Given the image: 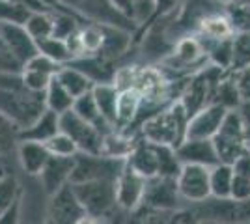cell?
Masks as SVG:
<instances>
[{
	"instance_id": "obj_4",
	"label": "cell",
	"mask_w": 250,
	"mask_h": 224,
	"mask_svg": "<svg viewBox=\"0 0 250 224\" xmlns=\"http://www.w3.org/2000/svg\"><path fill=\"white\" fill-rule=\"evenodd\" d=\"M226 71L228 69H222V67L213 64L209 67H202L198 73L190 77V82L183 88L181 99H179L183 108L187 110L188 118L194 116L202 108H206L208 105L213 103V96L217 92V86L228 75Z\"/></svg>"
},
{
	"instance_id": "obj_50",
	"label": "cell",
	"mask_w": 250,
	"mask_h": 224,
	"mask_svg": "<svg viewBox=\"0 0 250 224\" xmlns=\"http://www.w3.org/2000/svg\"><path fill=\"white\" fill-rule=\"evenodd\" d=\"M204 224H215V223H204ZM247 224H250V223H247Z\"/></svg>"
},
{
	"instance_id": "obj_39",
	"label": "cell",
	"mask_w": 250,
	"mask_h": 224,
	"mask_svg": "<svg viewBox=\"0 0 250 224\" xmlns=\"http://www.w3.org/2000/svg\"><path fill=\"white\" fill-rule=\"evenodd\" d=\"M229 196L235 200H249L250 198V180L245 174L233 170V182H231Z\"/></svg>"
},
{
	"instance_id": "obj_19",
	"label": "cell",
	"mask_w": 250,
	"mask_h": 224,
	"mask_svg": "<svg viewBox=\"0 0 250 224\" xmlns=\"http://www.w3.org/2000/svg\"><path fill=\"white\" fill-rule=\"evenodd\" d=\"M140 105H142V94L136 88L120 90L118 107H116V131H124L135 125L140 112Z\"/></svg>"
},
{
	"instance_id": "obj_12",
	"label": "cell",
	"mask_w": 250,
	"mask_h": 224,
	"mask_svg": "<svg viewBox=\"0 0 250 224\" xmlns=\"http://www.w3.org/2000/svg\"><path fill=\"white\" fill-rule=\"evenodd\" d=\"M144 187H146V178L140 176L136 170H133L127 163L122 170L120 178L116 180V196H118V205L125 211H133L142 204L144 196Z\"/></svg>"
},
{
	"instance_id": "obj_10",
	"label": "cell",
	"mask_w": 250,
	"mask_h": 224,
	"mask_svg": "<svg viewBox=\"0 0 250 224\" xmlns=\"http://www.w3.org/2000/svg\"><path fill=\"white\" fill-rule=\"evenodd\" d=\"M86 217V211L75 196L71 183L51 194L47 209V224H79Z\"/></svg>"
},
{
	"instance_id": "obj_11",
	"label": "cell",
	"mask_w": 250,
	"mask_h": 224,
	"mask_svg": "<svg viewBox=\"0 0 250 224\" xmlns=\"http://www.w3.org/2000/svg\"><path fill=\"white\" fill-rule=\"evenodd\" d=\"M177 189L183 202L198 204L211 196L209 168L202 164H183L177 176Z\"/></svg>"
},
{
	"instance_id": "obj_26",
	"label": "cell",
	"mask_w": 250,
	"mask_h": 224,
	"mask_svg": "<svg viewBox=\"0 0 250 224\" xmlns=\"http://www.w3.org/2000/svg\"><path fill=\"white\" fill-rule=\"evenodd\" d=\"M36 43H38V51H40L43 56L51 58L52 62H56V64L65 65L75 60V54L71 53V49H69V45H67L65 40L49 36V38L40 40V41H36Z\"/></svg>"
},
{
	"instance_id": "obj_27",
	"label": "cell",
	"mask_w": 250,
	"mask_h": 224,
	"mask_svg": "<svg viewBox=\"0 0 250 224\" xmlns=\"http://www.w3.org/2000/svg\"><path fill=\"white\" fill-rule=\"evenodd\" d=\"M233 182V166L219 163L209 168V183H211V196L215 198H228Z\"/></svg>"
},
{
	"instance_id": "obj_49",
	"label": "cell",
	"mask_w": 250,
	"mask_h": 224,
	"mask_svg": "<svg viewBox=\"0 0 250 224\" xmlns=\"http://www.w3.org/2000/svg\"><path fill=\"white\" fill-rule=\"evenodd\" d=\"M235 4H245V6H250V0H233Z\"/></svg>"
},
{
	"instance_id": "obj_45",
	"label": "cell",
	"mask_w": 250,
	"mask_h": 224,
	"mask_svg": "<svg viewBox=\"0 0 250 224\" xmlns=\"http://www.w3.org/2000/svg\"><path fill=\"white\" fill-rule=\"evenodd\" d=\"M19 221V202L13 204L6 213L0 215V224H17Z\"/></svg>"
},
{
	"instance_id": "obj_38",
	"label": "cell",
	"mask_w": 250,
	"mask_h": 224,
	"mask_svg": "<svg viewBox=\"0 0 250 224\" xmlns=\"http://www.w3.org/2000/svg\"><path fill=\"white\" fill-rule=\"evenodd\" d=\"M22 62L0 40V73H22Z\"/></svg>"
},
{
	"instance_id": "obj_48",
	"label": "cell",
	"mask_w": 250,
	"mask_h": 224,
	"mask_svg": "<svg viewBox=\"0 0 250 224\" xmlns=\"http://www.w3.org/2000/svg\"><path fill=\"white\" fill-rule=\"evenodd\" d=\"M4 174H8V170H6V166H4V157L0 155V176H4Z\"/></svg>"
},
{
	"instance_id": "obj_37",
	"label": "cell",
	"mask_w": 250,
	"mask_h": 224,
	"mask_svg": "<svg viewBox=\"0 0 250 224\" xmlns=\"http://www.w3.org/2000/svg\"><path fill=\"white\" fill-rule=\"evenodd\" d=\"M228 19L233 32H250V6L235 4L233 8H229Z\"/></svg>"
},
{
	"instance_id": "obj_43",
	"label": "cell",
	"mask_w": 250,
	"mask_h": 224,
	"mask_svg": "<svg viewBox=\"0 0 250 224\" xmlns=\"http://www.w3.org/2000/svg\"><path fill=\"white\" fill-rule=\"evenodd\" d=\"M177 2L179 0H155V15L163 17V15H168L176 10Z\"/></svg>"
},
{
	"instance_id": "obj_14",
	"label": "cell",
	"mask_w": 250,
	"mask_h": 224,
	"mask_svg": "<svg viewBox=\"0 0 250 224\" xmlns=\"http://www.w3.org/2000/svg\"><path fill=\"white\" fill-rule=\"evenodd\" d=\"M176 155L181 164H202L211 168L220 163L213 139H185L176 148Z\"/></svg>"
},
{
	"instance_id": "obj_7",
	"label": "cell",
	"mask_w": 250,
	"mask_h": 224,
	"mask_svg": "<svg viewBox=\"0 0 250 224\" xmlns=\"http://www.w3.org/2000/svg\"><path fill=\"white\" fill-rule=\"evenodd\" d=\"M127 159H116L106 157L103 153H83L79 151L75 155V166L71 172L69 183H84V182H99V180H110L116 182L122 170L125 168Z\"/></svg>"
},
{
	"instance_id": "obj_30",
	"label": "cell",
	"mask_w": 250,
	"mask_h": 224,
	"mask_svg": "<svg viewBox=\"0 0 250 224\" xmlns=\"http://www.w3.org/2000/svg\"><path fill=\"white\" fill-rule=\"evenodd\" d=\"M124 224H168V217L172 211H163L155 207H147L140 204L133 211H127Z\"/></svg>"
},
{
	"instance_id": "obj_8",
	"label": "cell",
	"mask_w": 250,
	"mask_h": 224,
	"mask_svg": "<svg viewBox=\"0 0 250 224\" xmlns=\"http://www.w3.org/2000/svg\"><path fill=\"white\" fill-rule=\"evenodd\" d=\"M60 131L73 139L79 151H83V153H101L104 135L97 127H94L92 123L83 120L73 108L60 114Z\"/></svg>"
},
{
	"instance_id": "obj_42",
	"label": "cell",
	"mask_w": 250,
	"mask_h": 224,
	"mask_svg": "<svg viewBox=\"0 0 250 224\" xmlns=\"http://www.w3.org/2000/svg\"><path fill=\"white\" fill-rule=\"evenodd\" d=\"M108 2H110L116 10L122 13V15H125L127 19H131V21H133V8H135V0H108Z\"/></svg>"
},
{
	"instance_id": "obj_20",
	"label": "cell",
	"mask_w": 250,
	"mask_h": 224,
	"mask_svg": "<svg viewBox=\"0 0 250 224\" xmlns=\"http://www.w3.org/2000/svg\"><path fill=\"white\" fill-rule=\"evenodd\" d=\"M56 133H60V114H56V112L47 108L30 127L22 129L19 133V140H36V142L45 144Z\"/></svg>"
},
{
	"instance_id": "obj_13",
	"label": "cell",
	"mask_w": 250,
	"mask_h": 224,
	"mask_svg": "<svg viewBox=\"0 0 250 224\" xmlns=\"http://www.w3.org/2000/svg\"><path fill=\"white\" fill-rule=\"evenodd\" d=\"M0 40L10 47V51L21 60L22 65L40 53L38 51V43H36V40L32 38L30 34L26 32L24 24L0 22Z\"/></svg>"
},
{
	"instance_id": "obj_16",
	"label": "cell",
	"mask_w": 250,
	"mask_h": 224,
	"mask_svg": "<svg viewBox=\"0 0 250 224\" xmlns=\"http://www.w3.org/2000/svg\"><path fill=\"white\" fill-rule=\"evenodd\" d=\"M73 166L75 157H60V155H51L49 157L47 164L40 172V180H42L43 189L49 196L69 183Z\"/></svg>"
},
{
	"instance_id": "obj_5",
	"label": "cell",
	"mask_w": 250,
	"mask_h": 224,
	"mask_svg": "<svg viewBox=\"0 0 250 224\" xmlns=\"http://www.w3.org/2000/svg\"><path fill=\"white\" fill-rule=\"evenodd\" d=\"M75 196L79 198L86 215L95 219H110L118 205L116 196V182L99 180V182L71 183Z\"/></svg>"
},
{
	"instance_id": "obj_35",
	"label": "cell",
	"mask_w": 250,
	"mask_h": 224,
	"mask_svg": "<svg viewBox=\"0 0 250 224\" xmlns=\"http://www.w3.org/2000/svg\"><path fill=\"white\" fill-rule=\"evenodd\" d=\"M45 146L49 149L51 155H60V157H75L79 153V148L73 142L71 137H67L65 133H56L52 139L45 142Z\"/></svg>"
},
{
	"instance_id": "obj_29",
	"label": "cell",
	"mask_w": 250,
	"mask_h": 224,
	"mask_svg": "<svg viewBox=\"0 0 250 224\" xmlns=\"http://www.w3.org/2000/svg\"><path fill=\"white\" fill-rule=\"evenodd\" d=\"M213 103L228 108V110L239 108V105L243 103V99H241V94H239V90H237V84H235V79H231V77L226 75V77L220 81V84L217 86V92H215V96H213Z\"/></svg>"
},
{
	"instance_id": "obj_21",
	"label": "cell",
	"mask_w": 250,
	"mask_h": 224,
	"mask_svg": "<svg viewBox=\"0 0 250 224\" xmlns=\"http://www.w3.org/2000/svg\"><path fill=\"white\" fill-rule=\"evenodd\" d=\"M73 110L79 114V116L86 120L88 123H92L94 127H97L103 135H106L108 131H112V125L106 122L101 114V110L97 107V101H95L94 97V92H86L84 96L77 97L73 103Z\"/></svg>"
},
{
	"instance_id": "obj_51",
	"label": "cell",
	"mask_w": 250,
	"mask_h": 224,
	"mask_svg": "<svg viewBox=\"0 0 250 224\" xmlns=\"http://www.w3.org/2000/svg\"><path fill=\"white\" fill-rule=\"evenodd\" d=\"M47 2H49V0H47Z\"/></svg>"
},
{
	"instance_id": "obj_18",
	"label": "cell",
	"mask_w": 250,
	"mask_h": 224,
	"mask_svg": "<svg viewBox=\"0 0 250 224\" xmlns=\"http://www.w3.org/2000/svg\"><path fill=\"white\" fill-rule=\"evenodd\" d=\"M17 157L21 163L22 170L30 176H40L43 166L47 164V161L51 157L49 149L43 142L36 140H19L17 144Z\"/></svg>"
},
{
	"instance_id": "obj_17",
	"label": "cell",
	"mask_w": 250,
	"mask_h": 224,
	"mask_svg": "<svg viewBox=\"0 0 250 224\" xmlns=\"http://www.w3.org/2000/svg\"><path fill=\"white\" fill-rule=\"evenodd\" d=\"M127 164L136 170L146 180L159 176V149L157 144L147 142L146 139H140L135 144L131 155L127 157Z\"/></svg>"
},
{
	"instance_id": "obj_9",
	"label": "cell",
	"mask_w": 250,
	"mask_h": 224,
	"mask_svg": "<svg viewBox=\"0 0 250 224\" xmlns=\"http://www.w3.org/2000/svg\"><path fill=\"white\" fill-rule=\"evenodd\" d=\"M142 204L147 207H155L163 211H176L183 207V198L177 189V178L168 176H153L146 180Z\"/></svg>"
},
{
	"instance_id": "obj_33",
	"label": "cell",
	"mask_w": 250,
	"mask_h": 224,
	"mask_svg": "<svg viewBox=\"0 0 250 224\" xmlns=\"http://www.w3.org/2000/svg\"><path fill=\"white\" fill-rule=\"evenodd\" d=\"M19 131H21V129L17 127L10 118L0 112V155H2V157H6L13 149H17V144H19Z\"/></svg>"
},
{
	"instance_id": "obj_3",
	"label": "cell",
	"mask_w": 250,
	"mask_h": 224,
	"mask_svg": "<svg viewBox=\"0 0 250 224\" xmlns=\"http://www.w3.org/2000/svg\"><path fill=\"white\" fill-rule=\"evenodd\" d=\"M219 161L224 164H235V161L249 149L247 144V123L239 108H231L220 123L219 133L213 137Z\"/></svg>"
},
{
	"instance_id": "obj_47",
	"label": "cell",
	"mask_w": 250,
	"mask_h": 224,
	"mask_svg": "<svg viewBox=\"0 0 250 224\" xmlns=\"http://www.w3.org/2000/svg\"><path fill=\"white\" fill-rule=\"evenodd\" d=\"M79 224H101V219H95V217H90V215H86L83 221Z\"/></svg>"
},
{
	"instance_id": "obj_15",
	"label": "cell",
	"mask_w": 250,
	"mask_h": 224,
	"mask_svg": "<svg viewBox=\"0 0 250 224\" xmlns=\"http://www.w3.org/2000/svg\"><path fill=\"white\" fill-rule=\"evenodd\" d=\"M228 108L211 103L202 108L194 116L188 118L187 123V139H213L220 129V123L226 116Z\"/></svg>"
},
{
	"instance_id": "obj_24",
	"label": "cell",
	"mask_w": 250,
	"mask_h": 224,
	"mask_svg": "<svg viewBox=\"0 0 250 224\" xmlns=\"http://www.w3.org/2000/svg\"><path fill=\"white\" fill-rule=\"evenodd\" d=\"M45 103H47V108L56 114H63L69 108H73L75 97L65 90V86L58 81L56 75L51 79V82L45 90Z\"/></svg>"
},
{
	"instance_id": "obj_44",
	"label": "cell",
	"mask_w": 250,
	"mask_h": 224,
	"mask_svg": "<svg viewBox=\"0 0 250 224\" xmlns=\"http://www.w3.org/2000/svg\"><path fill=\"white\" fill-rule=\"evenodd\" d=\"M233 170L241 172V174H245V176H247V178L250 180V149H247V151L241 155L239 159L235 161V164H233Z\"/></svg>"
},
{
	"instance_id": "obj_32",
	"label": "cell",
	"mask_w": 250,
	"mask_h": 224,
	"mask_svg": "<svg viewBox=\"0 0 250 224\" xmlns=\"http://www.w3.org/2000/svg\"><path fill=\"white\" fill-rule=\"evenodd\" d=\"M19 192H21L19 182L11 172L0 176V215L6 213L13 204L19 202Z\"/></svg>"
},
{
	"instance_id": "obj_41",
	"label": "cell",
	"mask_w": 250,
	"mask_h": 224,
	"mask_svg": "<svg viewBox=\"0 0 250 224\" xmlns=\"http://www.w3.org/2000/svg\"><path fill=\"white\" fill-rule=\"evenodd\" d=\"M235 84H237V90H239L241 94V99L245 103L250 101V65L245 67V69H241V71H237V75H235Z\"/></svg>"
},
{
	"instance_id": "obj_36",
	"label": "cell",
	"mask_w": 250,
	"mask_h": 224,
	"mask_svg": "<svg viewBox=\"0 0 250 224\" xmlns=\"http://www.w3.org/2000/svg\"><path fill=\"white\" fill-rule=\"evenodd\" d=\"M52 77L54 75L47 73V71H40V69H32V67H22L21 73L22 84L32 92H40V94H45Z\"/></svg>"
},
{
	"instance_id": "obj_23",
	"label": "cell",
	"mask_w": 250,
	"mask_h": 224,
	"mask_svg": "<svg viewBox=\"0 0 250 224\" xmlns=\"http://www.w3.org/2000/svg\"><path fill=\"white\" fill-rule=\"evenodd\" d=\"M94 97L97 101V107L101 110L103 118L114 127L116 125V107H118V96L120 90L114 86V82H104V84L94 86Z\"/></svg>"
},
{
	"instance_id": "obj_34",
	"label": "cell",
	"mask_w": 250,
	"mask_h": 224,
	"mask_svg": "<svg viewBox=\"0 0 250 224\" xmlns=\"http://www.w3.org/2000/svg\"><path fill=\"white\" fill-rule=\"evenodd\" d=\"M32 15V10L15 0H0V22L24 24Z\"/></svg>"
},
{
	"instance_id": "obj_25",
	"label": "cell",
	"mask_w": 250,
	"mask_h": 224,
	"mask_svg": "<svg viewBox=\"0 0 250 224\" xmlns=\"http://www.w3.org/2000/svg\"><path fill=\"white\" fill-rule=\"evenodd\" d=\"M198 32L200 38H206V40H224V38H229V36L235 34L231 28L228 15H222L220 11L219 13H211L200 22Z\"/></svg>"
},
{
	"instance_id": "obj_40",
	"label": "cell",
	"mask_w": 250,
	"mask_h": 224,
	"mask_svg": "<svg viewBox=\"0 0 250 224\" xmlns=\"http://www.w3.org/2000/svg\"><path fill=\"white\" fill-rule=\"evenodd\" d=\"M168 224H204L190 207H179L168 217Z\"/></svg>"
},
{
	"instance_id": "obj_22",
	"label": "cell",
	"mask_w": 250,
	"mask_h": 224,
	"mask_svg": "<svg viewBox=\"0 0 250 224\" xmlns=\"http://www.w3.org/2000/svg\"><path fill=\"white\" fill-rule=\"evenodd\" d=\"M56 77H58V81L65 86V90H67L75 99L84 96L86 92H92L95 86L94 81H92L88 75H84L81 69H77V67H73V65H69V64L62 65V67L58 69Z\"/></svg>"
},
{
	"instance_id": "obj_46",
	"label": "cell",
	"mask_w": 250,
	"mask_h": 224,
	"mask_svg": "<svg viewBox=\"0 0 250 224\" xmlns=\"http://www.w3.org/2000/svg\"><path fill=\"white\" fill-rule=\"evenodd\" d=\"M241 112H243L245 123H247V144H249V149H250V101L245 103V107L241 108Z\"/></svg>"
},
{
	"instance_id": "obj_2",
	"label": "cell",
	"mask_w": 250,
	"mask_h": 224,
	"mask_svg": "<svg viewBox=\"0 0 250 224\" xmlns=\"http://www.w3.org/2000/svg\"><path fill=\"white\" fill-rule=\"evenodd\" d=\"M187 110L183 108L181 101H174L167 108L147 118L140 125V133H142V139H146L147 142H153L159 146H170L176 149L187 139Z\"/></svg>"
},
{
	"instance_id": "obj_28",
	"label": "cell",
	"mask_w": 250,
	"mask_h": 224,
	"mask_svg": "<svg viewBox=\"0 0 250 224\" xmlns=\"http://www.w3.org/2000/svg\"><path fill=\"white\" fill-rule=\"evenodd\" d=\"M54 13L56 11H32L28 21L24 22V28L36 41L52 36V32H54Z\"/></svg>"
},
{
	"instance_id": "obj_6",
	"label": "cell",
	"mask_w": 250,
	"mask_h": 224,
	"mask_svg": "<svg viewBox=\"0 0 250 224\" xmlns=\"http://www.w3.org/2000/svg\"><path fill=\"white\" fill-rule=\"evenodd\" d=\"M190 209L196 213L202 223L215 224H247L250 223V198L235 200V198H215L198 204H190Z\"/></svg>"
},
{
	"instance_id": "obj_31",
	"label": "cell",
	"mask_w": 250,
	"mask_h": 224,
	"mask_svg": "<svg viewBox=\"0 0 250 224\" xmlns=\"http://www.w3.org/2000/svg\"><path fill=\"white\" fill-rule=\"evenodd\" d=\"M250 65V32L233 34V54L229 71L237 73Z\"/></svg>"
},
{
	"instance_id": "obj_1",
	"label": "cell",
	"mask_w": 250,
	"mask_h": 224,
	"mask_svg": "<svg viewBox=\"0 0 250 224\" xmlns=\"http://www.w3.org/2000/svg\"><path fill=\"white\" fill-rule=\"evenodd\" d=\"M45 110V94L28 90L22 84L21 73H0V112L21 131L30 127Z\"/></svg>"
}]
</instances>
